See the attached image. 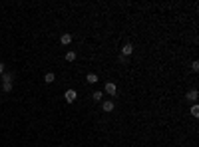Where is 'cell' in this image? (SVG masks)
<instances>
[{
  "mask_svg": "<svg viewBox=\"0 0 199 147\" xmlns=\"http://www.w3.org/2000/svg\"><path fill=\"white\" fill-rule=\"evenodd\" d=\"M86 81H88V84H96V81H98V76H96V74H88V76H86Z\"/></svg>",
  "mask_w": 199,
  "mask_h": 147,
  "instance_id": "7",
  "label": "cell"
},
{
  "mask_svg": "<svg viewBox=\"0 0 199 147\" xmlns=\"http://www.w3.org/2000/svg\"><path fill=\"white\" fill-rule=\"evenodd\" d=\"M197 90H189V91H187V100H189V101H197Z\"/></svg>",
  "mask_w": 199,
  "mask_h": 147,
  "instance_id": "5",
  "label": "cell"
},
{
  "mask_svg": "<svg viewBox=\"0 0 199 147\" xmlns=\"http://www.w3.org/2000/svg\"><path fill=\"white\" fill-rule=\"evenodd\" d=\"M102 110H104V111H114V103H112V101H104V103H102Z\"/></svg>",
  "mask_w": 199,
  "mask_h": 147,
  "instance_id": "6",
  "label": "cell"
},
{
  "mask_svg": "<svg viewBox=\"0 0 199 147\" xmlns=\"http://www.w3.org/2000/svg\"><path fill=\"white\" fill-rule=\"evenodd\" d=\"M132 52H133V46H132V44H123V48H122V58H123V56H130Z\"/></svg>",
  "mask_w": 199,
  "mask_h": 147,
  "instance_id": "2",
  "label": "cell"
},
{
  "mask_svg": "<svg viewBox=\"0 0 199 147\" xmlns=\"http://www.w3.org/2000/svg\"><path fill=\"white\" fill-rule=\"evenodd\" d=\"M2 74H4V64L0 62V76H2Z\"/></svg>",
  "mask_w": 199,
  "mask_h": 147,
  "instance_id": "15",
  "label": "cell"
},
{
  "mask_svg": "<svg viewBox=\"0 0 199 147\" xmlns=\"http://www.w3.org/2000/svg\"><path fill=\"white\" fill-rule=\"evenodd\" d=\"M102 97H104L102 91H94V100H96V101H102Z\"/></svg>",
  "mask_w": 199,
  "mask_h": 147,
  "instance_id": "12",
  "label": "cell"
},
{
  "mask_svg": "<svg viewBox=\"0 0 199 147\" xmlns=\"http://www.w3.org/2000/svg\"><path fill=\"white\" fill-rule=\"evenodd\" d=\"M66 60H68V62H74V60H76V52H68L66 54Z\"/></svg>",
  "mask_w": 199,
  "mask_h": 147,
  "instance_id": "11",
  "label": "cell"
},
{
  "mask_svg": "<svg viewBox=\"0 0 199 147\" xmlns=\"http://www.w3.org/2000/svg\"><path fill=\"white\" fill-rule=\"evenodd\" d=\"M191 70H193V72H199V62H193L191 64Z\"/></svg>",
  "mask_w": 199,
  "mask_h": 147,
  "instance_id": "14",
  "label": "cell"
},
{
  "mask_svg": "<svg viewBox=\"0 0 199 147\" xmlns=\"http://www.w3.org/2000/svg\"><path fill=\"white\" fill-rule=\"evenodd\" d=\"M2 90L4 91H12V81H2Z\"/></svg>",
  "mask_w": 199,
  "mask_h": 147,
  "instance_id": "10",
  "label": "cell"
},
{
  "mask_svg": "<svg viewBox=\"0 0 199 147\" xmlns=\"http://www.w3.org/2000/svg\"><path fill=\"white\" fill-rule=\"evenodd\" d=\"M116 90H117V88H116V84H106V88H104V91H106L107 96H114V94H116Z\"/></svg>",
  "mask_w": 199,
  "mask_h": 147,
  "instance_id": "3",
  "label": "cell"
},
{
  "mask_svg": "<svg viewBox=\"0 0 199 147\" xmlns=\"http://www.w3.org/2000/svg\"><path fill=\"white\" fill-rule=\"evenodd\" d=\"M2 81H12V76H10V74H2Z\"/></svg>",
  "mask_w": 199,
  "mask_h": 147,
  "instance_id": "13",
  "label": "cell"
},
{
  "mask_svg": "<svg viewBox=\"0 0 199 147\" xmlns=\"http://www.w3.org/2000/svg\"><path fill=\"white\" fill-rule=\"evenodd\" d=\"M189 111H191V115H193V117H199V105H197V103H193Z\"/></svg>",
  "mask_w": 199,
  "mask_h": 147,
  "instance_id": "9",
  "label": "cell"
},
{
  "mask_svg": "<svg viewBox=\"0 0 199 147\" xmlns=\"http://www.w3.org/2000/svg\"><path fill=\"white\" fill-rule=\"evenodd\" d=\"M70 42H72V34H68V32H66V34H62V36H60V44L68 46Z\"/></svg>",
  "mask_w": 199,
  "mask_h": 147,
  "instance_id": "4",
  "label": "cell"
},
{
  "mask_svg": "<svg viewBox=\"0 0 199 147\" xmlns=\"http://www.w3.org/2000/svg\"><path fill=\"white\" fill-rule=\"evenodd\" d=\"M54 80H56V76H54L52 72H48V74L44 76V81H46V84H52V81H54Z\"/></svg>",
  "mask_w": 199,
  "mask_h": 147,
  "instance_id": "8",
  "label": "cell"
},
{
  "mask_svg": "<svg viewBox=\"0 0 199 147\" xmlns=\"http://www.w3.org/2000/svg\"><path fill=\"white\" fill-rule=\"evenodd\" d=\"M64 97H66L68 103H74V101H76V97H78V94H76V90H68L66 94H64Z\"/></svg>",
  "mask_w": 199,
  "mask_h": 147,
  "instance_id": "1",
  "label": "cell"
}]
</instances>
